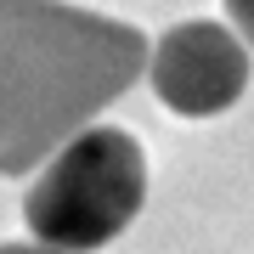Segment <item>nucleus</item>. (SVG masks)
Instances as JSON below:
<instances>
[{
  "label": "nucleus",
  "instance_id": "nucleus-5",
  "mask_svg": "<svg viewBox=\"0 0 254 254\" xmlns=\"http://www.w3.org/2000/svg\"><path fill=\"white\" fill-rule=\"evenodd\" d=\"M0 254H57V249H46V243H0Z\"/></svg>",
  "mask_w": 254,
  "mask_h": 254
},
{
  "label": "nucleus",
  "instance_id": "nucleus-3",
  "mask_svg": "<svg viewBox=\"0 0 254 254\" xmlns=\"http://www.w3.org/2000/svg\"><path fill=\"white\" fill-rule=\"evenodd\" d=\"M153 96L181 119H215L249 91V46L220 23H175L147 51Z\"/></svg>",
  "mask_w": 254,
  "mask_h": 254
},
{
  "label": "nucleus",
  "instance_id": "nucleus-1",
  "mask_svg": "<svg viewBox=\"0 0 254 254\" xmlns=\"http://www.w3.org/2000/svg\"><path fill=\"white\" fill-rule=\"evenodd\" d=\"M141 68V28L63 0H0V175L40 170Z\"/></svg>",
  "mask_w": 254,
  "mask_h": 254
},
{
  "label": "nucleus",
  "instance_id": "nucleus-4",
  "mask_svg": "<svg viewBox=\"0 0 254 254\" xmlns=\"http://www.w3.org/2000/svg\"><path fill=\"white\" fill-rule=\"evenodd\" d=\"M226 11H232V34L254 51V0H226Z\"/></svg>",
  "mask_w": 254,
  "mask_h": 254
},
{
  "label": "nucleus",
  "instance_id": "nucleus-2",
  "mask_svg": "<svg viewBox=\"0 0 254 254\" xmlns=\"http://www.w3.org/2000/svg\"><path fill=\"white\" fill-rule=\"evenodd\" d=\"M147 203V153L130 130L85 125L40 164L23 198V220L34 243L57 254L108 249Z\"/></svg>",
  "mask_w": 254,
  "mask_h": 254
}]
</instances>
